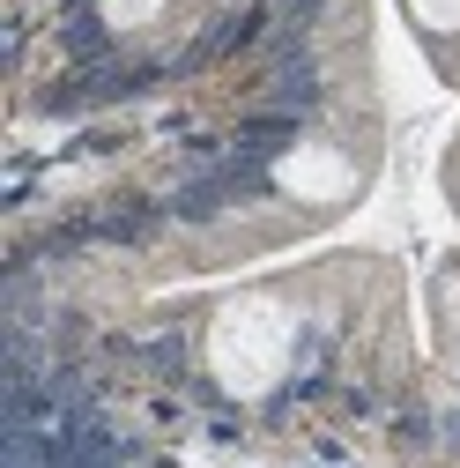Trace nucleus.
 <instances>
[{
  "label": "nucleus",
  "mask_w": 460,
  "mask_h": 468,
  "mask_svg": "<svg viewBox=\"0 0 460 468\" xmlns=\"http://www.w3.org/2000/svg\"><path fill=\"white\" fill-rule=\"evenodd\" d=\"M156 8H163V0H104V23H111V30H134V23H149Z\"/></svg>",
  "instance_id": "20e7f679"
},
{
  "label": "nucleus",
  "mask_w": 460,
  "mask_h": 468,
  "mask_svg": "<svg viewBox=\"0 0 460 468\" xmlns=\"http://www.w3.org/2000/svg\"><path fill=\"white\" fill-rule=\"evenodd\" d=\"M409 23H416V30L453 37V30H460V0H409Z\"/></svg>",
  "instance_id": "7ed1b4c3"
},
{
  "label": "nucleus",
  "mask_w": 460,
  "mask_h": 468,
  "mask_svg": "<svg viewBox=\"0 0 460 468\" xmlns=\"http://www.w3.org/2000/svg\"><path fill=\"white\" fill-rule=\"evenodd\" d=\"M357 179H364V171H357V156L341 149V142H298V149L275 156V186L290 194V201H312V208L350 201Z\"/></svg>",
  "instance_id": "f03ea898"
},
{
  "label": "nucleus",
  "mask_w": 460,
  "mask_h": 468,
  "mask_svg": "<svg viewBox=\"0 0 460 468\" xmlns=\"http://www.w3.org/2000/svg\"><path fill=\"white\" fill-rule=\"evenodd\" d=\"M290 365H298V313L282 298H238V305L215 313V327H208V372H215L223 394L253 401Z\"/></svg>",
  "instance_id": "f257e3e1"
}]
</instances>
